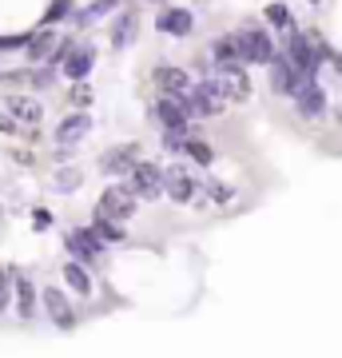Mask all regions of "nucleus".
Wrapping results in <instances>:
<instances>
[{
  "label": "nucleus",
  "instance_id": "nucleus-1",
  "mask_svg": "<svg viewBox=\"0 0 342 358\" xmlns=\"http://www.w3.org/2000/svg\"><path fill=\"white\" fill-rule=\"evenodd\" d=\"M283 52L291 56V64L299 68L303 80H322V68H327L322 40H315L311 32H303V28H294L291 36H283Z\"/></svg>",
  "mask_w": 342,
  "mask_h": 358
},
{
  "label": "nucleus",
  "instance_id": "nucleus-2",
  "mask_svg": "<svg viewBox=\"0 0 342 358\" xmlns=\"http://www.w3.org/2000/svg\"><path fill=\"white\" fill-rule=\"evenodd\" d=\"M243 48V60L251 68H266L275 56H279V44H275V28L271 24H239L235 28Z\"/></svg>",
  "mask_w": 342,
  "mask_h": 358
},
{
  "label": "nucleus",
  "instance_id": "nucleus-3",
  "mask_svg": "<svg viewBox=\"0 0 342 358\" xmlns=\"http://www.w3.org/2000/svg\"><path fill=\"white\" fill-rule=\"evenodd\" d=\"M167 199L176 207H207V195H203V179L191 171L187 164H167Z\"/></svg>",
  "mask_w": 342,
  "mask_h": 358
},
{
  "label": "nucleus",
  "instance_id": "nucleus-4",
  "mask_svg": "<svg viewBox=\"0 0 342 358\" xmlns=\"http://www.w3.org/2000/svg\"><path fill=\"white\" fill-rule=\"evenodd\" d=\"M143 164V143L136 140H124V143H108L100 152V159H96V167H100L108 179H124L131 176L136 167Z\"/></svg>",
  "mask_w": 342,
  "mask_h": 358
},
{
  "label": "nucleus",
  "instance_id": "nucleus-5",
  "mask_svg": "<svg viewBox=\"0 0 342 358\" xmlns=\"http://www.w3.org/2000/svg\"><path fill=\"white\" fill-rule=\"evenodd\" d=\"M64 247H68V255L80 259L84 267H104V263H108V243L92 231V223L88 227H68L64 231Z\"/></svg>",
  "mask_w": 342,
  "mask_h": 358
},
{
  "label": "nucleus",
  "instance_id": "nucleus-6",
  "mask_svg": "<svg viewBox=\"0 0 342 358\" xmlns=\"http://www.w3.org/2000/svg\"><path fill=\"white\" fill-rule=\"evenodd\" d=\"M96 211L115 219V223H127V219L140 211V195L131 192V183H108L100 192V199H96Z\"/></svg>",
  "mask_w": 342,
  "mask_h": 358
},
{
  "label": "nucleus",
  "instance_id": "nucleus-7",
  "mask_svg": "<svg viewBox=\"0 0 342 358\" xmlns=\"http://www.w3.org/2000/svg\"><path fill=\"white\" fill-rule=\"evenodd\" d=\"M127 183H131V192L140 195V203H159V199H167V167L152 164V159H143L127 176Z\"/></svg>",
  "mask_w": 342,
  "mask_h": 358
},
{
  "label": "nucleus",
  "instance_id": "nucleus-8",
  "mask_svg": "<svg viewBox=\"0 0 342 358\" xmlns=\"http://www.w3.org/2000/svg\"><path fill=\"white\" fill-rule=\"evenodd\" d=\"M40 307H44V319H52V327H60V331H76V307H72V299L64 287H40Z\"/></svg>",
  "mask_w": 342,
  "mask_h": 358
},
{
  "label": "nucleus",
  "instance_id": "nucleus-9",
  "mask_svg": "<svg viewBox=\"0 0 342 358\" xmlns=\"http://www.w3.org/2000/svg\"><path fill=\"white\" fill-rule=\"evenodd\" d=\"M266 80H271V92L279 96V100H294L299 88H303V76H299V68L291 64V56L279 48V56L266 64Z\"/></svg>",
  "mask_w": 342,
  "mask_h": 358
},
{
  "label": "nucleus",
  "instance_id": "nucleus-10",
  "mask_svg": "<svg viewBox=\"0 0 342 358\" xmlns=\"http://www.w3.org/2000/svg\"><path fill=\"white\" fill-rule=\"evenodd\" d=\"M155 32L171 36V40H187L195 32V13H191L187 4H164L155 13Z\"/></svg>",
  "mask_w": 342,
  "mask_h": 358
},
{
  "label": "nucleus",
  "instance_id": "nucleus-11",
  "mask_svg": "<svg viewBox=\"0 0 342 358\" xmlns=\"http://www.w3.org/2000/svg\"><path fill=\"white\" fill-rule=\"evenodd\" d=\"M96 56H100V52H96V44H92L88 36H80L76 44H72V52H68V56H64V80H68V84H80V80H88L92 76V68H96Z\"/></svg>",
  "mask_w": 342,
  "mask_h": 358
},
{
  "label": "nucleus",
  "instance_id": "nucleus-12",
  "mask_svg": "<svg viewBox=\"0 0 342 358\" xmlns=\"http://www.w3.org/2000/svg\"><path fill=\"white\" fill-rule=\"evenodd\" d=\"M92 128H96V124H92L88 112H68L60 124L52 128V143H56V148H80V143L92 136Z\"/></svg>",
  "mask_w": 342,
  "mask_h": 358
},
{
  "label": "nucleus",
  "instance_id": "nucleus-13",
  "mask_svg": "<svg viewBox=\"0 0 342 358\" xmlns=\"http://www.w3.org/2000/svg\"><path fill=\"white\" fill-rule=\"evenodd\" d=\"M140 40V13L136 8H120L108 24V48L112 52H124Z\"/></svg>",
  "mask_w": 342,
  "mask_h": 358
},
{
  "label": "nucleus",
  "instance_id": "nucleus-14",
  "mask_svg": "<svg viewBox=\"0 0 342 358\" xmlns=\"http://www.w3.org/2000/svg\"><path fill=\"white\" fill-rule=\"evenodd\" d=\"M291 103L303 120H322L327 108H330V96H327V88H322V80H303V88H299V96H294Z\"/></svg>",
  "mask_w": 342,
  "mask_h": 358
},
{
  "label": "nucleus",
  "instance_id": "nucleus-15",
  "mask_svg": "<svg viewBox=\"0 0 342 358\" xmlns=\"http://www.w3.org/2000/svg\"><path fill=\"white\" fill-rule=\"evenodd\" d=\"M207 56L215 60V72L219 68H243V48H239V36H235V28L231 32H215V36L207 40Z\"/></svg>",
  "mask_w": 342,
  "mask_h": 358
},
{
  "label": "nucleus",
  "instance_id": "nucleus-16",
  "mask_svg": "<svg viewBox=\"0 0 342 358\" xmlns=\"http://www.w3.org/2000/svg\"><path fill=\"white\" fill-rule=\"evenodd\" d=\"M152 84H155V96H183L191 92V72L179 64H155L152 68Z\"/></svg>",
  "mask_w": 342,
  "mask_h": 358
},
{
  "label": "nucleus",
  "instance_id": "nucleus-17",
  "mask_svg": "<svg viewBox=\"0 0 342 358\" xmlns=\"http://www.w3.org/2000/svg\"><path fill=\"white\" fill-rule=\"evenodd\" d=\"M215 84L223 92L227 103H247L251 100V80H247V64L243 68H219L215 72Z\"/></svg>",
  "mask_w": 342,
  "mask_h": 358
},
{
  "label": "nucleus",
  "instance_id": "nucleus-18",
  "mask_svg": "<svg viewBox=\"0 0 342 358\" xmlns=\"http://www.w3.org/2000/svg\"><path fill=\"white\" fill-rule=\"evenodd\" d=\"M0 112H8L20 128H36L40 120H44V103L36 96H4L0 100Z\"/></svg>",
  "mask_w": 342,
  "mask_h": 358
},
{
  "label": "nucleus",
  "instance_id": "nucleus-19",
  "mask_svg": "<svg viewBox=\"0 0 342 358\" xmlns=\"http://www.w3.org/2000/svg\"><path fill=\"white\" fill-rule=\"evenodd\" d=\"M13 271V299H16V315H20V322H28L32 315H36V303H40V287L32 279H28L20 267H8Z\"/></svg>",
  "mask_w": 342,
  "mask_h": 358
},
{
  "label": "nucleus",
  "instance_id": "nucleus-20",
  "mask_svg": "<svg viewBox=\"0 0 342 358\" xmlns=\"http://www.w3.org/2000/svg\"><path fill=\"white\" fill-rule=\"evenodd\" d=\"M120 8H124V0H88L84 8H76V13H72V28H76V32H84V28L100 24V20H112Z\"/></svg>",
  "mask_w": 342,
  "mask_h": 358
},
{
  "label": "nucleus",
  "instance_id": "nucleus-21",
  "mask_svg": "<svg viewBox=\"0 0 342 358\" xmlns=\"http://www.w3.org/2000/svg\"><path fill=\"white\" fill-rule=\"evenodd\" d=\"M56 48H60V32H56L52 24H40V28H32V40H28L24 56L32 60V64H48Z\"/></svg>",
  "mask_w": 342,
  "mask_h": 358
},
{
  "label": "nucleus",
  "instance_id": "nucleus-22",
  "mask_svg": "<svg viewBox=\"0 0 342 358\" xmlns=\"http://www.w3.org/2000/svg\"><path fill=\"white\" fill-rule=\"evenodd\" d=\"M60 275H64V287H72L80 299H88V294L96 291V282H92V267H84L80 259H68V263L60 267Z\"/></svg>",
  "mask_w": 342,
  "mask_h": 358
},
{
  "label": "nucleus",
  "instance_id": "nucleus-23",
  "mask_svg": "<svg viewBox=\"0 0 342 358\" xmlns=\"http://www.w3.org/2000/svg\"><path fill=\"white\" fill-rule=\"evenodd\" d=\"M263 24H271L275 32H283V36H291L294 28H299V20H294V13L283 4V0H271L263 8Z\"/></svg>",
  "mask_w": 342,
  "mask_h": 358
},
{
  "label": "nucleus",
  "instance_id": "nucleus-24",
  "mask_svg": "<svg viewBox=\"0 0 342 358\" xmlns=\"http://www.w3.org/2000/svg\"><path fill=\"white\" fill-rule=\"evenodd\" d=\"M52 183H56V192H60V195H76L80 187H84V171H80L76 164H56Z\"/></svg>",
  "mask_w": 342,
  "mask_h": 358
},
{
  "label": "nucleus",
  "instance_id": "nucleus-25",
  "mask_svg": "<svg viewBox=\"0 0 342 358\" xmlns=\"http://www.w3.org/2000/svg\"><path fill=\"white\" fill-rule=\"evenodd\" d=\"M179 155H187L195 167H211V164H215V148L203 140V136H187V140H183V152H179Z\"/></svg>",
  "mask_w": 342,
  "mask_h": 358
},
{
  "label": "nucleus",
  "instance_id": "nucleus-26",
  "mask_svg": "<svg viewBox=\"0 0 342 358\" xmlns=\"http://www.w3.org/2000/svg\"><path fill=\"white\" fill-rule=\"evenodd\" d=\"M92 231H96V235H100L108 247H115V243H124V239H127L124 223H115V219L100 215V211H92Z\"/></svg>",
  "mask_w": 342,
  "mask_h": 358
},
{
  "label": "nucleus",
  "instance_id": "nucleus-27",
  "mask_svg": "<svg viewBox=\"0 0 342 358\" xmlns=\"http://www.w3.org/2000/svg\"><path fill=\"white\" fill-rule=\"evenodd\" d=\"M203 195H207V203L227 207L231 199H235V187H231V183H223V179H215V176H203Z\"/></svg>",
  "mask_w": 342,
  "mask_h": 358
},
{
  "label": "nucleus",
  "instance_id": "nucleus-28",
  "mask_svg": "<svg viewBox=\"0 0 342 358\" xmlns=\"http://www.w3.org/2000/svg\"><path fill=\"white\" fill-rule=\"evenodd\" d=\"M60 76H64L60 64H32V76H28V84H32V92H48Z\"/></svg>",
  "mask_w": 342,
  "mask_h": 358
},
{
  "label": "nucleus",
  "instance_id": "nucleus-29",
  "mask_svg": "<svg viewBox=\"0 0 342 358\" xmlns=\"http://www.w3.org/2000/svg\"><path fill=\"white\" fill-rule=\"evenodd\" d=\"M92 100H96V92H92L88 80H80V84H72V88H68V108H72V112H88Z\"/></svg>",
  "mask_w": 342,
  "mask_h": 358
},
{
  "label": "nucleus",
  "instance_id": "nucleus-30",
  "mask_svg": "<svg viewBox=\"0 0 342 358\" xmlns=\"http://www.w3.org/2000/svg\"><path fill=\"white\" fill-rule=\"evenodd\" d=\"M72 13H76V4H72V0H52L48 13H44V24H56V20H72Z\"/></svg>",
  "mask_w": 342,
  "mask_h": 358
},
{
  "label": "nucleus",
  "instance_id": "nucleus-31",
  "mask_svg": "<svg viewBox=\"0 0 342 358\" xmlns=\"http://www.w3.org/2000/svg\"><path fill=\"white\" fill-rule=\"evenodd\" d=\"M13 310V271L0 267V315Z\"/></svg>",
  "mask_w": 342,
  "mask_h": 358
},
{
  "label": "nucleus",
  "instance_id": "nucleus-32",
  "mask_svg": "<svg viewBox=\"0 0 342 358\" xmlns=\"http://www.w3.org/2000/svg\"><path fill=\"white\" fill-rule=\"evenodd\" d=\"M56 215H52L48 207H32V231H52Z\"/></svg>",
  "mask_w": 342,
  "mask_h": 358
},
{
  "label": "nucleus",
  "instance_id": "nucleus-33",
  "mask_svg": "<svg viewBox=\"0 0 342 358\" xmlns=\"http://www.w3.org/2000/svg\"><path fill=\"white\" fill-rule=\"evenodd\" d=\"M322 52H327V64H330V68H334V72L342 76V52H339V48H330L327 40H322Z\"/></svg>",
  "mask_w": 342,
  "mask_h": 358
},
{
  "label": "nucleus",
  "instance_id": "nucleus-34",
  "mask_svg": "<svg viewBox=\"0 0 342 358\" xmlns=\"http://www.w3.org/2000/svg\"><path fill=\"white\" fill-rule=\"evenodd\" d=\"M148 4H159V8H164V4H171V0H148Z\"/></svg>",
  "mask_w": 342,
  "mask_h": 358
},
{
  "label": "nucleus",
  "instance_id": "nucleus-35",
  "mask_svg": "<svg viewBox=\"0 0 342 358\" xmlns=\"http://www.w3.org/2000/svg\"><path fill=\"white\" fill-rule=\"evenodd\" d=\"M311 4H315V8H318V4H322V0H311Z\"/></svg>",
  "mask_w": 342,
  "mask_h": 358
}]
</instances>
